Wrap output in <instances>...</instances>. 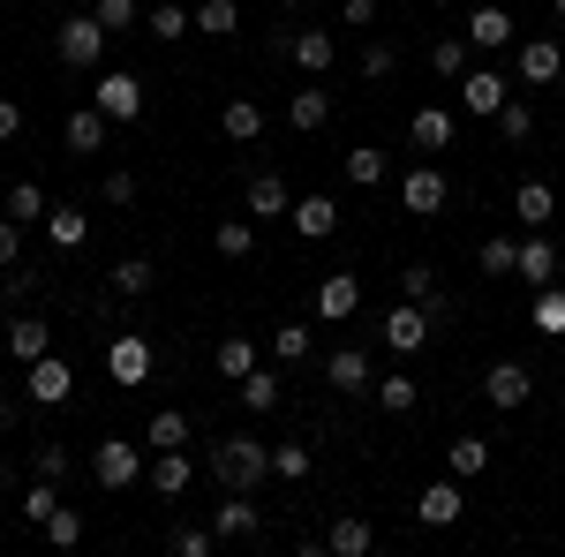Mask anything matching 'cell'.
Listing matches in <instances>:
<instances>
[{"instance_id":"1","label":"cell","mask_w":565,"mask_h":557,"mask_svg":"<svg viewBox=\"0 0 565 557\" xmlns=\"http://www.w3.org/2000/svg\"><path fill=\"white\" fill-rule=\"evenodd\" d=\"M204 468H212L218 490H264V474H271V444L249 437V429H226V437H212Z\"/></svg>"},{"instance_id":"2","label":"cell","mask_w":565,"mask_h":557,"mask_svg":"<svg viewBox=\"0 0 565 557\" xmlns=\"http://www.w3.org/2000/svg\"><path fill=\"white\" fill-rule=\"evenodd\" d=\"M53 61L90 76V68L106 61V23H98V15H84V8H76V15H61V23H53Z\"/></svg>"},{"instance_id":"3","label":"cell","mask_w":565,"mask_h":557,"mask_svg":"<svg viewBox=\"0 0 565 557\" xmlns=\"http://www.w3.org/2000/svg\"><path fill=\"white\" fill-rule=\"evenodd\" d=\"M90 482H98V490H136V482H143V444L98 437V444H90Z\"/></svg>"},{"instance_id":"4","label":"cell","mask_w":565,"mask_h":557,"mask_svg":"<svg viewBox=\"0 0 565 557\" xmlns=\"http://www.w3.org/2000/svg\"><path fill=\"white\" fill-rule=\"evenodd\" d=\"M90 106H98L106 121H143V76H129V68H106V76L90 84Z\"/></svg>"},{"instance_id":"5","label":"cell","mask_w":565,"mask_h":557,"mask_svg":"<svg viewBox=\"0 0 565 557\" xmlns=\"http://www.w3.org/2000/svg\"><path fill=\"white\" fill-rule=\"evenodd\" d=\"M106 377H114V385H143V377H151V340L121 324V332L106 340Z\"/></svg>"},{"instance_id":"6","label":"cell","mask_w":565,"mask_h":557,"mask_svg":"<svg viewBox=\"0 0 565 557\" xmlns=\"http://www.w3.org/2000/svg\"><path fill=\"white\" fill-rule=\"evenodd\" d=\"M68 392H76V369H68L61 354H39V362L23 369V399H31V407H61Z\"/></svg>"},{"instance_id":"7","label":"cell","mask_w":565,"mask_h":557,"mask_svg":"<svg viewBox=\"0 0 565 557\" xmlns=\"http://www.w3.org/2000/svg\"><path fill=\"white\" fill-rule=\"evenodd\" d=\"M218 543H257L264 535V513H257V490H226V505H218Z\"/></svg>"},{"instance_id":"8","label":"cell","mask_w":565,"mask_h":557,"mask_svg":"<svg viewBox=\"0 0 565 557\" xmlns=\"http://www.w3.org/2000/svg\"><path fill=\"white\" fill-rule=\"evenodd\" d=\"M513 279H521L527 294H535V287H558V242H551L543 226H535V234L521 242V264H513Z\"/></svg>"},{"instance_id":"9","label":"cell","mask_w":565,"mask_h":557,"mask_svg":"<svg viewBox=\"0 0 565 557\" xmlns=\"http://www.w3.org/2000/svg\"><path fill=\"white\" fill-rule=\"evenodd\" d=\"M0 340H8V354H15V362H23V369H31V362H39V354H53V324H45L39 309H15V317H8V332H0Z\"/></svg>"},{"instance_id":"10","label":"cell","mask_w":565,"mask_h":557,"mask_svg":"<svg viewBox=\"0 0 565 557\" xmlns=\"http://www.w3.org/2000/svg\"><path fill=\"white\" fill-rule=\"evenodd\" d=\"M527 392H535V369H527V362H498V369L482 377V399H490L498 415H513V407H527Z\"/></svg>"},{"instance_id":"11","label":"cell","mask_w":565,"mask_h":557,"mask_svg":"<svg viewBox=\"0 0 565 557\" xmlns=\"http://www.w3.org/2000/svg\"><path fill=\"white\" fill-rule=\"evenodd\" d=\"M445 204H452V196H445V167H415L407 181H399V212H415V218H437Z\"/></svg>"},{"instance_id":"12","label":"cell","mask_w":565,"mask_h":557,"mask_svg":"<svg viewBox=\"0 0 565 557\" xmlns=\"http://www.w3.org/2000/svg\"><path fill=\"white\" fill-rule=\"evenodd\" d=\"M558 76H565L558 39H521V53H513V84H558Z\"/></svg>"},{"instance_id":"13","label":"cell","mask_w":565,"mask_h":557,"mask_svg":"<svg viewBox=\"0 0 565 557\" xmlns=\"http://www.w3.org/2000/svg\"><path fill=\"white\" fill-rule=\"evenodd\" d=\"M407 143H415L423 159H437V151H452V143H460V121H452L445 106H415V121H407Z\"/></svg>"},{"instance_id":"14","label":"cell","mask_w":565,"mask_h":557,"mask_svg":"<svg viewBox=\"0 0 565 557\" xmlns=\"http://www.w3.org/2000/svg\"><path fill=\"white\" fill-rule=\"evenodd\" d=\"M423 340H430V309H423V301H392L385 309V346L392 354H415Z\"/></svg>"},{"instance_id":"15","label":"cell","mask_w":565,"mask_h":557,"mask_svg":"<svg viewBox=\"0 0 565 557\" xmlns=\"http://www.w3.org/2000/svg\"><path fill=\"white\" fill-rule=\"evenodd\" d=\"M324 385L332 392H370L377 385V362H370L362 346H332V354H324Z\"/></svg>"},{"instance_id":"16","label":"cell","mask_w":565,"mask_h":557,"mask_svg":"<svg viewBox=\"0 0 565 557\" xmlns=\"http://www.w3.org/2000/svg\"><path fill=\"white\" fill-rule=\"evenodd\" d=\"M460 513H468V497H460V474H437L430 490L415 497V519H423V527H452Z\"/></svg>"},{"instance_id":"17","label":"cell","mask_w":565,"mask_h":557,"mask_svg":"<svg viewBox=\"0 0 565 557\" xmlns=\"http://www.w3.org/2000/svg\"><path fill=\"white\" fill-rule=\"evenodd\" d=\"M242 212L257 218V226H271V218H287V212H295V189H287V181H279L271 167H264L257 181H249V196H242Z\"/></svg>"},{"instance_id":"18","label":"cell","mask_w":565,"mask_h":557,"mask_svg":"<svg viewBox=\"0 0 565 557\" xmlns=\"http://www.w3.org/2000/svg\"><path fill=\"white\" fill-rule=\"evenodd\" d=\"M460 106L490 121V114L505 106V68H490V61H482V68H468V76H460Z\"/></svg>"},{"instance_id":"19","label":"cell","mask_w":565,"mask_h":557,"mask_svg":"<svg viewBox=\"0 0 565 557\" xmlns=\"http://www.w3.org/2000/svg\"><path fill=\"white\" fill-rule=\"evenodd\" d=\"M354 309H362V279H354V271H332V279H317V317H324V324H348Z\"/></svg>"},{"instance_id":"20","label":"cell","mask_w":565,"mask_h":557,"mask_svg":"<svg viewBox=\"0 0 565 557\" xmlns=\"http://www.w3.org/2000/svg\"><path fill=\"white\" fill-rule=\"evenodd\" d=\"M370 550H377V527L362 513H340L324 527V557H370Z\"/></svg>"},{"instance_id":"21","label":"cell","mask_w":565,"mask_h":557,"mask_svg":"<svg viewBox=\"0 0 565 557\" xmlns=\"http://www.w3.org/2000/svg\"><path fill=\"white\" fill-rule=\"evenodd\" d=\"M399 294L423 301V309H430V324H445V317H452V301H445V287H437L430 264H399Z\"/></svg>"},{"instance_id":"22","label":"cell","mask_w":565,"mask_h":557,"mask_svg":"<svg viewBox=\"0 0 565 557\" xmlns=\"http://www.w3.org/2000/svg\"><path fill=\"white\" fill-rule=\"evenodd\" d=\"M295 234H302V242H332V234H340V204H332V196H295Z\"/></svg>"},{"instance_id":"23","label":"cell","mask_w":565,"mask_h":557,"mask_svg":"<svg viewBox=\"0 0 565 557\" xmlns=\"http://www.w3.org/2000/svg\"><path fill=\"white\" fill-rule=\"evenodd\" d=\"M324 121H332V90H324V84H302V90H295V98H287V129L317 136V129H324Z\"/></svg>"},{"instance_id":"24","label":"cell","mask_w":565,"mask_h":557,"mask_svg":"<svg viewBox=\"0 0 565 557\" xmlns=\"http://www.w3.org/2000/svg\"><path fill=\"white\" fill-rule=\"evenodd\" d=\"M513 218H521L527 234L551 226V218H558V189H551V181H521V189H513Z\"/></svg>"},{"instance_id":"25","label":"cell","mask_w":565,"mask_h":557,"mask_svg":"<svg viewBox=\"0 0 565 557\" xmlns=\"http://www.w3.org/2000/svg\"><path fill=\"white\" fill-rule=\"evenodd\" d=\"M106 129H114V121H106L98 106H76V114H68V129H61V143H68L76 159H90V151H106Z\"/></svg>"},{"instance_id":"26","label":"cell","mask_w":565,"mask_h":557,"mask_svg":"<svg viewBox=\"0 0 565 557\" xmlns=\"http://www.w3.org/2000/svg\"><path fill=\"white\" fill-rule=\"evenodd\" d=\"M218 136H226V143H257L264 136V106L257 98H226V106H218Z\"/></svg>"},{"instance_id":"27","label":"cell","mask_w":565,"mask_h":557,"mask_svg":"<svg viewBox=\"0 0 565 557\" xmlns=\"http://www.w3.org/2000/svg\"><path fill=\"white\" fill-rule=\"evenodd\" d=\"M468 45H476V53H498V45H513V15L482 0L476 15H468Z\"/></svg>"},{"instance_id":"28","label":"cell","mask_w":565,"mask_h":557,"mask_svg":"<svg viewBox=\"0 0 565 557\" xmlns=\"http://www.w3.org/2000/svg\"><path fill=\"white\" fill-rule=\"evenodd\" d=\"M106 287H114L121 301H143L151 287H159V264H151V257H121L114 271H106Z\"/></svg>"},{"instance_id":"29","label":"cell","mask_w":565,"mask_h":557,"mask_svg":"<svg viewBox=\"0 0 565 557\" xmlns=\"http://www.w3.org/2000/svg\"><path fill=\"white\" fill-rule=\"evenodd\" d=\"M45 212H53V204H45V189L31 181V173H23V181H15V189L0 196V218H15V226H39Z\"/></svg>"},{"instance_id":"30","label":"cell","mask_w":565,"mask_h":557,"mask_svg":"<svg viewBox=\"0 0 565 557\" xmlns=\"http://www.w3.org/2000/svg\"><path fill=\"white\" fill-rule=\"evenodd\" d=\"M287 53H295V68H302V76H332V61H340L332 31H302V39L287 45Z\"/></svg>"},{"instance_id":"31","label":"cell","mask_w":565,"mask_h":557,"mask_svg":"<svg viewBox=\"0 0 565 557\" xmlns=\"http://www.w3.org/2000/svg\"><path fill=\"white\" fill-rule=\"evenodd\" d=\"M189 437H196V422H189L181 407H159V415L143 422V444H151V452H174V444H189Z\"/></svg>"},{"instance_id":"32","label":"cell","mask_w":565,"mask_h":557,"mask_svg":"<svg viewBox=\"0 0 565 557\" xmlns=\"http://www.w3.org/2000/svg\"><path fill=\"white\" fill-rule=\"evenodd\" d=\"M527 324H535L543 340H565V279H558V287H535V301H527Z\"/></svg>"},{"instance_id":"33","label":"cell","mask_w":565,"mask_h":557,"mask_svg":"<svg viewBox=\"0 0 565 557\" xmlns=\"http://www.w3.org/2000/svg\"><path fill=\"white\" fill-rule=\"evenodd\" d=\"M370 392H377V407H385V415H415V407H423V385H415L407 369H385Z\"/></svg>"},{"instance_id":"34","label":"cell","mask_w":565,"mask_h":557,"mask_svg":"<svg viewBox=\"0 0 565 557\" xmlns=\"http://www.w3.org/2000/svg\"><path fill=\"white\" fill-rule=\"evenodd\" d=\"M189 474H196V460H189V444H174V452H159V460H151V490H159V497H181V490H189Z\"/></svg>"},{"instance_id":"35","label":"cell","mask_w":565,"mask_h":557,"mask_svg":"<svg viewBox=\"0 0 565 557\" xmlns=\"http://www.w3.org/2000/svg\"><path fill=\"white\" fill-rule=\"evenodd\" d=\"M430 68H437V84H460V76L476 68V45H468V31H460V39H437V45H430Z\"/></svg>"},{"instance_id":"36","label":"cell","mask_w":565,"mask_h":557,"mask_svg":"<svg viewBox=\"0 0 565 557\" xmlns=\"http://www.w3.org/2000/svg\"><path fill=\"white\" fill-rule=\"evenodd\" d=\"M143 31H151L159 45H181L189 31H196V15H189V8H174V0H159V8H143Z\"/></svg>"},{"instance_id":"37","label":"cell","mask_w":565,"mask_h":557,"mask_svg":"<svg viewBox=\"0 0 565 557\" xmlns=\"http://www.w3.org/2000/svg\"><path fill=\"white\" fill-rule=\"evenodd\" d=\"M45 234H53V249H84V242H90L84 204H53V212H45Z\"/></svg>"},{"instance_id":"38","label":"cell","mask_w":565,"mask_h":557,"mask_svg":"<svg viewBox=\"0 0 565 557\" xmlns=\"http://www.w3.org/2000/svg\"><path fill=\"white\" fill-rule=\"evenodd\" d=\"M212 249H218L226 264L257 257V218H226V226H212Z\"/></svg>"},{"instance_id":"39","label":"cell","mask_w":565,"mask_h":557,"mask_svg":"<svg viewBox=\"0 0 565 557\" xmlns=\"http://www.w3.org/2000/svg\"><path fill=\"white\" fill-rule=\"evenodd\" d=\"M212 369H218V377H226V385H242V377L257 369V340H242V332H234V340H218Z\"/></svg>"},{"instance_id":"40","label":"cell","mask_w":565,"mask_h":557,"mask_svg":"<svg viewBox=\"0 0 565 557\" xmlns=\"http://www.w3.org/2000/svg\"><path fill=\"white\" fill-rule=\"evenodd\" d=\"M482 468H490V444H482V437H452V444H445V474L476 482Z\"/></svg>"},{"instance_id":"41","label":"cell","mask_w":565,"mask_h":557,"mask_svg":"<svg viewBox=\"0 0 565 557\" xmlns=\"http://www.w3.org/2000/svg\"><path fill=\"white\" fill-rule=\"evenodd\" d=\"M476 264L490 271V279H513V264H521V242H513V234H490V242L476 249Z\"/></svg>"},{"instance_id":"42","label":"cell","mask_w":565,"mask_h":557,"mask_svg":"<svg viewBox=\"0 0 565 557\" xmlns=\"http://www.w3.org/2000/svg\"><path fill=\"white\" fill-rule=\"evenodd\" d=\"M490 121H498V136H505V143H527V136H535V106H527V98H505Z\"/></svg>"},{"instance_id":"43","label":"cell","mask_w":565,"mask_h":557,"mask_svg":"<svg viewBox=\"0 0 565 557\" xmlns=\"http://www.w3.org/2000/svg\"><path fill=\"white\" fill-rule=\"evenodd\" d=\"M90 15L106 23V39L114 31H143V0H90Z\"/></svg>"},{"instance_id":"44","label":"cell","mask_w":565,"mask_h":557,"mask_svg":"<svg viewBox=\"0 0 565 557\" xmlns=\"http://www.w3.org/2000/svg\"><path fill=\"white\" fill-rule=\"evenodd\" d=\"M242 407H249V415H271V407H279V377H271L264 362L242 377Z\"/></svg>"},{"instance_id":"45","label":"cell","mask_w":565,"mask_h":557,"mask_svg":"<svg viewBox=\"0 0 565 557\" xmlns=\"http://www.w3.org/2000/svg\"><path fill=\"white\" fill-rule=\"evenodd\" d=\"M196 31H204V39H234V31H242V8H234V0H204V8H196Z\"/></svg>"},{"instance_id":"46","label":"cell","mask_w":565,"mask_h":557,"mask_svg":"<svg viewBox=\"0 0 565 557\" xmlns=\"http://www.w3.org/2000/svg\"><path fill=\"white\" fill-rule=\"evenodd\" d=\"M348 181L354 189H377V181H385V151H377V143H354L348 151Z\"/></svg>"},{"instance_id":"47","label":"cell","mask_w":565,"mask_h":557,"mask_svg":"<svg viewBox=\"0 0 565 557\" xmlns=\"http://www.w3.org/2000/svg\"><path fill=\"white\" fill-rule=\"evenodd\" d=\"M45 543H53V550H76V543H84V513H76V505H53V519H45Z\"/></svg>"},{"instance_id":"48","label":"cell","mask_w":565,"mask_h":557,"mask_svg":"<svg viewBox=\"0 0 565 557\" xmlns=\"http://www.w3.org/2000/svg\"><path fill=\"white\" fill-rule=\"evenodd\" d=\"M309 468H317L309 444H271V474H279V482H309Z\"/></svg>"},{"instance_id":"49","label":"cell","mask_w":565,"mask_h":557,"mask_svg":"<svg viewBox=\"0 0 565 557\" xmlns=\"http://www.w3.org/2000/svg\"><path fill=\"white\" fill-rule=\"evenodd\" d=\"M309 324H271V354H279V362H309Z\"/></svg>"},{"instance_id":"50","label":"cell","mask_w":565,"mask_h":557,"mask_svg":"<svg viewBox=\"0 0 565 557\" xmlns=\"http://www.w3.org/2000/svg\"><path fill=\"white\" fill-rule=\"evenodd\" d=\"M53 505H61V482H31V490H23V519H31V527H45V519H53Z\"/></svg>"},{"instance_id":"51","label":"cell","mask_w":565,"mask_h":557,"mask_svg":"<svg viewBox=\"0 0 565 557\" xmlns=\"http://www.w3.org/2000/svg\"><path fill=\"white\" fill-rule=\"evenodd\" d=\"M39 287H45V279H39V271H31V264H8V271H0V294L15 301V309H23V301L39 294Z\"/></svg>"},{"instance_id":"52","label":"cell","mask_w":565,"mask_h":557,"mask_svg":"<svg viewBox=\"0 0 565 557\" xmlns=\"http://www.w3.org/2000/svg\"><path fill=\"white\" fill-rule=\"evenodd\" d=\"M174 550L181 557H212L218 550V527H174Z\"/></svg>"},{"instance_id":"53","label":"cell","mask_w":565,"mask_h":557,"mask_svg":"<svg viewBox=\"0 0 565 557\" xmlns=\"http://www.w3.org/2000/svg\"><path fill=\"white\" fill-rule=\"evenodd\" d=\"M392 68H399L392 45H362V76H370V84H392Z\"/></svg>"},{"instance_id":"54","label":"cell","mask_w":565,"mask_h":557,"mask_svg":"<svg viewBox=\"0 0 565 557\" xmlns=\"http://www.w3.org/2000/svg\"><path fill=\"white\" fill-rule=\"evenodd\" d=\"M31 468H39L45 482H61V474L76 468V460H68V452H61V444H31Z\"/></svg>"},{"instance_id":"55","label":"cell","mask_w":565,"mask_h":557,"mask_svg":"<svg viewBox=\"0 0 565 557\" xmlns=\"http://www.w3.org/2000/svg\"><path fill=\"white\" fill-rule=\"evenodd\" d=\"M98 204H136V173H106L98 181Z\"/></svg>"},{"instance_id":"56","label":"cell","mask_w":565,"mask_h":557,"mask_svg":"<svg viewBox=\"0 0 565 557\" xmlns=\"http://www.w3.org/2000/svg\"><path fill=\"white\" fill-rule=\"evenodd\" d=\"M8 264H23V226H15V218H0V271H8Z\"/></svg>"},{"instance_id":"57","label":"cell","mask_w":565,"mask_h":557,"mask_svg":"<svg viewBox=\"0 0 565 557\" xmlns=\"http://www.w3.org/2000/svg\"><path fill=\"white\" fill-rule=\"evenodd\" d=\"M15 136H23V106H15V98H0V143H15Z\"/></svg>"},{"instance_id":"58","label":"cell","mask_w":565,"mask_h":557,"mask_svg":"<svg viewBox=\"0 0 565 557\" xmlns=\"http://www.w3.org/2000/svg\"><path fill=\"white\" fill-rule=\"evenodd\" d=\"M340 23H377V0H340Z\"/></svg>"},{"instance_id":"59","label":"cell","mask_w":565,"mask_h":557,"mask_svg":"<svg viewBox=\"0 0 565 557\" xmlns=\"http://www.w3.org/2000/svg\"><path fill=\"white\" fill-rule=\"evenodd\" d=\"M551 15H558V23H565V0H551Z\"/></svg>"}]
</instances>
